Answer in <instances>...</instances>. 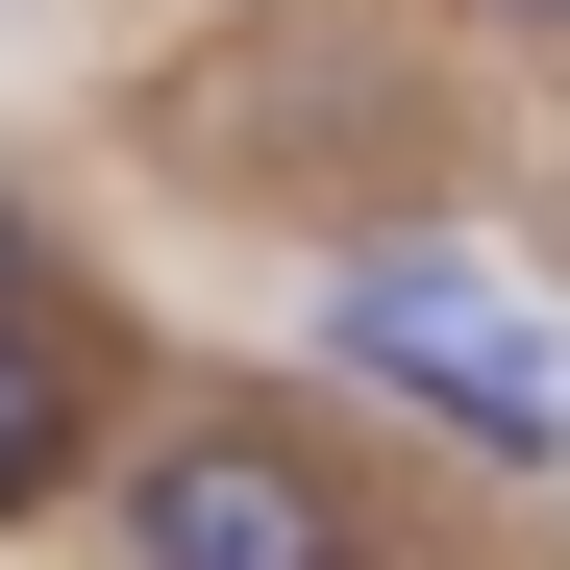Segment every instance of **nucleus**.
Returning <instances> with one entry per match:
<instances>
[{
    "mask_svg": "<svg viewBox=\"0 0 570 570\" xmlns=\"http://www.w3.org/2000/svg\"><path fill=\"white\" fill-rule=\"evenodd\" d=\"M323 347L372 372V397H422L446 446L570 471V323H546V298H497L471 248H347V273H323Z\"/></svg>",
    "mask_w": 570,
    "mask_h": 570,
    "instance_id": "1",
    "label": "nucleus"
},
{
    "mask_svg": "<svg viewBox=\"0 0 570 570\" xmlns=\"http://www.w3.org/2000/svg\"><path fill=\"white\" fill-rule=\"evenodd\" d=\"M125 570H372V546H347V497H323L298 422H174L125 471Z\"/></svg>",
    "mask_w": 570,
    "mask_h": 570,
    "instance_id": "2",
    "label": "nucleus"
},
{
    "mask_svg": "<svg viewBox=\"0 0 570 570\" xmlns=\"http://www.w3.org/2000/svg\"><path fill=\"white\" fill-rule=\"evenodd\" d=\"M75 497V372H50V323L0 347V521H50Z\"/></svg>",
    "mask_w": 570,
    "mask_h": 570,
    "instance_id": "3",
    "label": "nucleus"
},
{
    "mask_svg": "<svg viewBox=\"0 0 570 570\" xmlns=\"http://www.w3.org/2000/svg\"><path fill=\"white\" fill-rule=\"evenodd\" d=\"M50 323V248H26V199H0V347H26Z\"/></svg>",
    "mask_w": 570,
    "mask_h": 570,
    "instance_id": "4",
    "label": "nucleus"
},
{
    "mask_svg": "<svg viewBox=\"0 0 570 570\" xmlns=\"http://www.w3.org/2000/svg\"><path fill=\"white\" fill-rule=\"evenodd\" d=\"M521 26H570V0H521Z\"/></svg>",
    "mask_w": 570,
    "mask_h": 570,
    "instance_id": "5",
    "label": "nucleus"
}]
</instances>
